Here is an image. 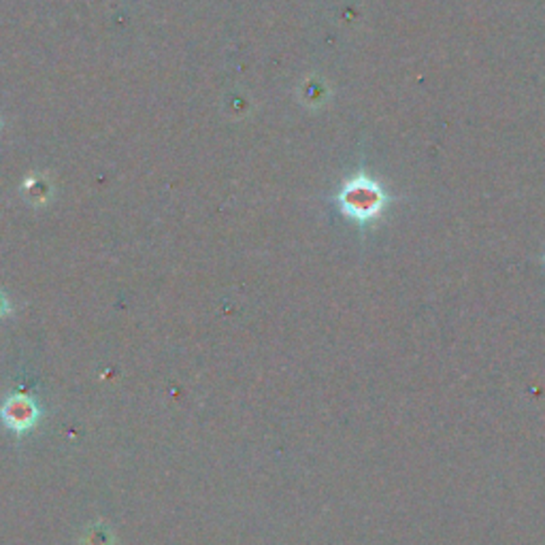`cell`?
Segmentation results:
<instances>
[{"mask_svg":"<svg viewBox=\"0 0 545 545\" xmlns=\"http://www.w3.org/2000/svg\"><path fill=\"white\" fill-rule=\"evenodd\" d=\"M343 198L350 212L358 215V218H368V215L377 213L384 201L382 192H379L377 186L371 184V181H358V184H351Z\"/></svg>","mask_w":545,"mask_h":545,"instance_id":"cell-2","label":"cell"},{"mask_svg":"<svg viewBox=\"0 0 545 545\" xmlns=\"http://www.w3.org/2000/svg\"><path fill=\"white\" fill-rule=\"evenodd\" d=\"M39 416H41L39 405L26 394L9 396V399L0 405V420H3V424L7 426L9 430H13V433H26V430H30L32 426L37 424Z\"/></svg>","mask_w":545,"mask_h":545,"instance_id":"cell-1","label":"cell"}]
</instances>
